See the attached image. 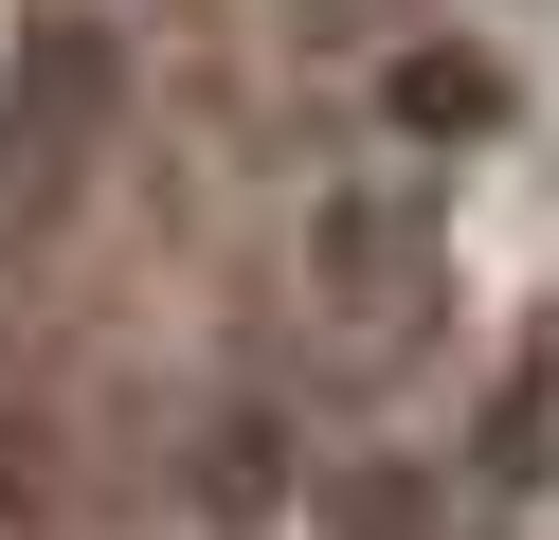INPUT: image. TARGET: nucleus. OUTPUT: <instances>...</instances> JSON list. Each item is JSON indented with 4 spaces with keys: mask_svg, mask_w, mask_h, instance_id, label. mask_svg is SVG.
I'll return each mask as SVG.
<instances>
[{
    "mask_svg": "<svg viewBox=\"0 0 559 540\" xmlns=\"http://www.w3.org/2000/svg\"><path fill=\"white\" fill-rule=\"evenodd\" d=\"M487 108H506V91H487L469 55H415V72H397V127H487Z\"/></svg>",
    "mask_w": 559,
    "mask_h": 540,
    "instance_id": "obj_1",
    "label": "nucleus"
}]
</instances>
